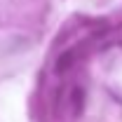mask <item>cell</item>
<instances>
[{
    "instance_id": "cell-1",
    "label": "cell",
    "mask_w": 122,
    "mask_h": 122,
    "mask_svg": "<svg viewBox=\"0 0 122 122\" xmlns=\"http://www.w3.org/2000/svg\"><path fill=\"white\" fill-rule=\"evenodd\" d=\"M75 59H77V52H75V49H66V52L61 54L59 59H56V63H54V73H56V75H63V73H68V71L73 68Z\"/></svg>"
},
{
    "instance_id": "cell-2",
    "label": "cell",
    "mask_w": 122,
    "mask_h": 122,
    "mask_svg": "<svg viewBox=\"0 0 122 122\" xmlns=\"http://www.w3.org/2000/svg\"><path fill=\"white\" fill-rule=\"evenodd\" d=\"M71 108H73V113L75 115H80L82 113V108H85V89L82 87H73L71 89Z\"/></svg>"
}]
</instances>
